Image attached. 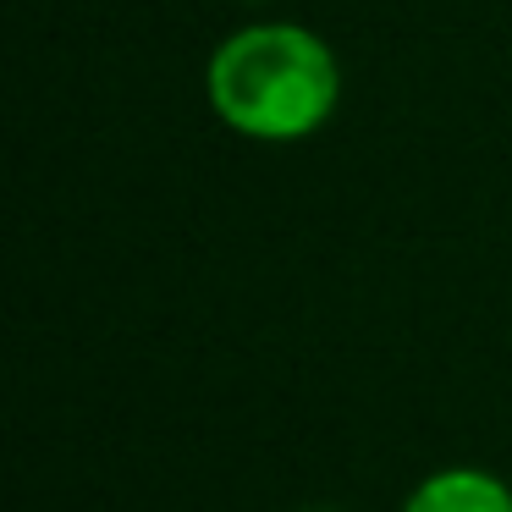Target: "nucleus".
<instances>
[{"label":"nucleus","mask_w":512,"mask_h":512,"mask_svg":"<svg viewBox=\"0 0 512 512\" xmlns=\"http://www.w3.org/2000/svg\"><path fill=\"white\" fill-rule=\"evenodd\" d=\"M204 89L232 133L292 144L336 111L342 78H336V56L325 50V39H314L309 28L259 23L232 34L210 56Z\"/></svg>","instance_id":"obj_1"},{"label":"nucleus","mask_w":512,"mask_h":512,"mask_svg":"<svg viewBox=\"0 0 512 512\" xmlns=\"http://www.w3.org/2000/svg\"><path fill=\"white\" fill-rule=\"evenodd\" d=\"M402 512H512V490L485 468H441L413 490Z\"/></svg>","instance_id":"obj_2"}]
</instances>
